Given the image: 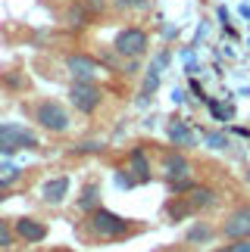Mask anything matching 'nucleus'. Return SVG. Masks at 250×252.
Listing matches in <instances>:
<instances>
[{
	"label": "nucleus",
	"instance_id": "1",
	"mask_svg": "<svg viewBox=\"0 0 250 252\" xmlns=\"http://www.w3.org/2000/svg\"><path fill=\"white\" fill-rule=\"evenodd\" d=\"M131 221L110 212L107 206H97L94 212L84 215V234L94 237V240H125L131 234Z\"/></svg>",
	"mask_w": 250,
	"mask_h": 252
},
{
	"label": "nucleus",
	"instance_id": "2",
	"mask_svg": "<svg viewBox=\"0 0 250 252\" xmlns=\"http://www.w3.org/2000/svg\"><path fill=\"white\" fill-rule=\"evenodd\" d=\"M28 112H32V122L38 128H44L50 134H66L72 128L69 109H66L63 103H56V100H38V103L28 106Z\"/></svg>",
	"mask_w": 250,
	"mask_h": 252
},
{
	"label": "nucleus",
	"instance_id": "3",
	"mask_svg": "<svg viewBox=\"0 0 250 252\" xmlns=\"http://www.w3.org/2000/svg\"><path fill=\"white\" fill-rule=\"evenodd\" d=\"M150 50V34L141 25H125L113 37V53L122 60H144Z\"/></svg>",
	"mask_w": 250,
	"mask_h": 252
},
{
	"label": "nucleus",
	"instance_id": "4",
	"mask_svg": "<svg viewBox=\"0 0 250 252\" xmlns=\"http://www.w3.org/2000/svg\"><path fill=\"white\" fill-rule=\"evenodd\" d=\"M103 103V87L97 81H72L69 84V106L79 109L82 115L97 112Z\"/></svg>",
	"mask_w": 250,
	"mask_h": 252
},
{
	"label": "nucleus",
	"instance_id": "5",
	"mask_svg": "<svg viewBox=\"0 0 250 252\" xmlns=\"http://www.w3.org/2000/svg\"><path fill=\"white\" fill-rule=\"evenodd\" d=\"M41 140L32 128H22V125H0V153L13 156L16 150H38Z\"/></svg>",
	"mask_w": 250,
	"mask_h": 252
},
{
	"label": "nucleus",
	"instance_id": "6",
	"mask_svg": "<svg viewBox=\"0 0 250 252\" xmlns=\"http://www.w3.org/2000/svg\"><path fill=\"white\" fill-rule=\"evenodd\" d=\"M219 230H222L225 240H244V237H250V202L235 206L225 215V221H222V227H219Z\"/></svg>",
	"mask_w": 250,
	"mask_h": 252
},
{
	"label": "nucleus",
	"instance_id": "7",
	"mask_svg": "<svg viewBox=\"0 0 250 252\" xmlns=\"http://www.w3.org/2000/svg\"><path fill=\"white\" fill-rule=\"evenodd\" d=\"M66 72L72 75V81H97L100 63L88 53H69L66 56Z\"/></svg>",
	"mask_w": 250,
	"mask_h": 252
},
{
	"label": "nucleus",
	"instance_id": "8",
	"mask_svg": "<svg viewBox=\"0 0 250 252\" xmlns=\"http://www.w3.org/2000/svg\"><path fill=\"white\" fill-rule=\"evenodd\" d=\"M191 174H194V165H191L181 153H166V156H163V178H166V184L194 181Z\"/></svg>",
	"mask_w": 250,
	"mask_h": 252
},
{
	"label": "nucleus",
	"instance_id": "9",
	"mask_svg": "<svg viewBox=\"0 0 250 252\" xmlns=\"http://www.w3.org/2000/svg\"><path fill=\"white\" fill-rule=\"evenodd\" d=\"M13 230H16V237L22 240V243H32V246L47 240V224H44V221H38V218H28V215L16 218L13 221Z\"/></svg>",
	"mask_w": 250,
	"mask_h": 252
},
{
	"label": "nucleus",
	"instance_id": "10",
	"mask_svg": "<svg viewBox=\"0 0 250 252\" xmlns=\"http://www.w3.org/2000/svg\"><path fill=\"white\" fill-rule=\"evenodd\" d=\"M185 199L191 202V209H194V212H207V209H216L219 206V193L213 187H204V184H194V187L185 193Z\"/></svg>",
	"mask_w": 250,
	"mask_h": 252
},
{
	"label": "nucleus",
	"instance_id": "11",
	"mask_svg": "<svg viewBox=\"0 0 250 252\" xmlns=\"http://www.w3.org/2000/svg\"><path fill=\"white\" fill-rule=\"evenodd\" d=\"M128 171H131V178L138 181V184H150V181H153V165H150V159H147V153H144V147H134V150H131V156H128Z\"/></svg>",
	"mask_w": 250,
	"mask_h": 252
},
{
	"label": "nucleus",
	"instance_id": "12",
	"mask_svg": "<svg viewBox=\"0 0 250 252\" xmlns=\"http://www.w3.org/2000/svg\"><path fill=\"white\" fill-rule=\"evenodd\" d=\"M66 193H69V178H66V174L41 184V199L47 202V206H60V202L66 199Z\"/></svg>",
	"mask_w": 250,
	"mask_h": 252
},
{
	"label": "nucleus",
	"instance_id": "13",
	"mask_svg": "<svg viewBox=\"0 0 250 252\" xmlns=\"http://www.w3.org/2000/svg\"><path fill=\"white\" fill-rule=\"evenodd\" d=\"M166 134L172 140V147H197V134L191 128V122H169L166 125Z\"/></svg>",
	"mask_w": 250,
	"mask_h": 252
},
{
	"label": "nucleus",
	"instance_id": "14",
	"mask_svg": "<svg viewBox=\"0 0 250 252\" xmlns=\"http://www.w3.org/2000/svg\"><path fill=\"white\" fill-rule=\"evenodd\" d=\"M160 65L157 63H150V69L144 72V81H141V94H138V106H147L153 100V94H157V87H160Z\"/></svg>",
	"mask_w": 250,
	"mask_h": 252
},
{
	"label": "nucleus",
	"instance_id": "15",
	"mask_svg": "<svg viewBox=\"0 0 250 252\" xmlns=\"http://www.w3.org/2000/svg\"><path fill=\"white\" fill-rule=\"evenodd\" d=\"M97 206H100V184L97 181H88L82 187V196H79V212L88 215V212H94Z\"/></svg>",
	"mask_w": 250,
	"mask_h": 252
},
{
	"label": "nucleus",
	"instance_id": "16",
	"mask_svg": "<svg viewBox=\"0 0 250 252\" xmlns=\"http://www.w3.org/2000/svg\"><path fill=\"white\" fill-rule=\"evenodd\" d=\"M91 19H94V16H91V9L84 6L82 0H75V3H72L69 9H66V25L75 28V32H79V28H84V25L91 22Z\"/></svg>",
	"mask_w": 250,
	"mask_h": 252
},
{
	"label": "nucleus",
	"instance_id": "17",
	"mask_svg": "<svg viewBox=\"0 0 250 252\" xmlns=\"http://www.w3.org/2000/svg\"><path fill=\"white\" fill-rule=\"evenodd\" d=\"M166 215H169V221H185V218H191V215H197V212L191 209V202H188L185 196H172V199L166 202Z\"/></svg>",
	"mask_w": 250,
	"mask_h": 252
},
{
	"label": "nucleus",
	"instance_id": "18",
	"mask_svg": "<svg viewBox=\"0 0 250 252\" xmlns=\"http://www.w3.org/2000/svg\"><path fill=\"white\" fill-rule=\"evenodd\" d=\"M16 230H13V221H6V218H0V252H6V249H13L16 243Z\"/></svg>",
	"mask_w": 250,
	"mask_h": 252
},
{
	"label": "nucleus",
	"instance_id": "19",
	"mask_svg": "<svg viewBox=\"0 0 250 252\" xmlns=\"http://www.w3.org/2000/svg\"><path fill=\"white\" fill-rule=\"evenodd\" d=\"M185 240H188V243H209V240H213V227H209V224H194L185 234Z\"/></svg>",
	"mask_w": 250,
	"mask_h": 252
},
{
	"label": "nucleus",
	"instance_id": "20",
	"mask_svg": "<svg viewBox=\"0 0 250 252\" xmlns=\"http://www.w3.org/2000/svg\"><path fill=\"white\" fill-rule=\"evenodd\" d=\"M150 0H110L113 9H119V13H138V9H147Z\"/></svg>",
	"mask_w": 250,
	"mask_h": 252
},
{
	"label": "nucleus",
	"instance_id": "21",
	"mask_svg": "<svg viewBox=\"0 0 250 252\" xmlns=\"http://www.w3.org/2000/svg\"><path fill=\"white\" fill-rule=\"evenodd\" d=\"M204 140H207L209 150H225L228 147V137L222 131H204Z\"/></svg>",
	"mask_w": 250,
	"mask_h": 252
},
{
	"label": "nucleus",
	"instance_id": "22",
	"mask_svg": "<svg viewBox=\"0 0 250 252\" xmlns=\"http://www.w3.org/2000/svg\"><path fill=\"white\" fill-rule=\"evenodd\" d=\"M116 184H119V187H134V184H138V181L131 178V171L119 168V171H116Z\"/></svg>",
	"mask_w": 250,
	"mask_h": 252
},
{
	"label": "nucleus",
	"instance_id": "23",
	"mask_svg": "<svg viewBox=\"0 0 250 252\" xmlns=\"http://www.w3.org/2000/svg\"><path fill=\"white\" fill-rule=\"evenodd\" d=\"M228 252H250V237H244V240H228Z\"/></svg>",
	"mask_w": 250,
	"mask_h": 252
},
{
	"label": "nucleus",
	"instance_id": "24",
	"mask_svg": "<svg viewBox=\"0 0 250 252\" xmlns=\"http://www.w3.org/2000/svg\"><path fill=\"white\" fill-rule=\"evenodd\" d=\"M82 3L91 9V16H100L103 9H107V0H82Z\"/></svg>",
	"mask_w": 250,
	"mask_h": 252
},
{
	"label": "nucleus",
	"instance_id": "25",
	"mask_svg": "<svg viewBox=\"0 0 250 252\" xmlns=\"http://www.w3.org/2000/svg\"><path fill=\"white\" fill-rule=\"evenodd\" d=\"M16 178H19V171H13V174H9V178H6V181H0V202H3V199L9 196V184H13Z\"/></svg>",
	"mask_w": 250,
	"mask_h": 252
},
{
	"label": "nucleus",
	"instance_id": "26",
	"mask_svg": "<svg viewBox=\"0 0 250 252\" xmlns=\"http://www.w3.org/2000/svg\"><path fill=\"white\" fill-rule=\"evenodd\" d=\"M169 60H172V56H169V50H163V53H160V56H157L153 63H157L160 69H166V65H169Z\"/></svg>",
	"mask_w": 250,
	"mask_h": 252
},
{
	"label": "nucleus",
	"instance_id": "27",
	"mask_svg": "<svg viewBox=\"0 0 250 252\" xmlns=\"http://www.w3.org/2000/svg\"><path fill=\"white\" fill-rule=\"evenodd\" d=\"M241 16H244V19H250V6H247V3L241 6Z\"/></svg>",
	"mask_w": 250,
	"mask_h": 252
},
{
	"label": "nucleus",
	"instance_id": "28",
	"mask_svg": "<svg viewBox=\"0 0 250 252\" xmlns=\"http://www.w3.org/2000/svg\"><path fill=\"white\" fill-rule=\"evenodd\" d=\"M213 252H228V246H222V249H213Z\"/></svg>",
	"mask_w": 250,
	"mask_h": 252
},
{
	"label": "nucleus",
	"instance_id": "29",
	"mask_svg": "<svg viewBox=\"0 0 250 252\" xmlns=\"http://www.w3.org/2000/svg\"><path fill=\"white\" fill-rule=\"evenodd\" d=\"M35 252H38V249H35Z\"/></svg>",
	"mask_w": 250,
	"mask_h": 252
}]
</instances>
